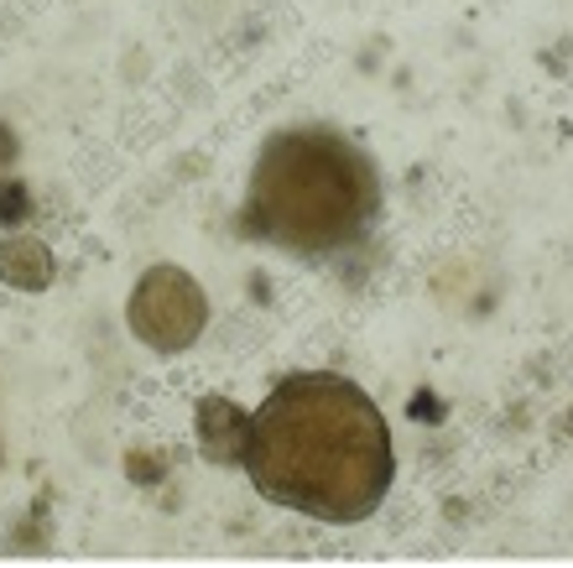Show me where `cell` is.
<instances>
[{"instance_id": "277c9868", "label": "cell", "mask_w": 573, "mask_h": 568, "mask_svg": "<svg viewBox=\"0 0 573 568\" xmlns=\"http://www.w3.org/2000/svg\"><path fill=\"white\" fill-rule=\"evenodd\" d=\"M251 428H256V412H245L240 402H230V396H203V402H198V449H203L209 465L245 470Z\"/></svg>"}, {"instance_id": "6da1fadb", "label": "cell", "mask_w": 573, "mask_h": 568, "mask_svg": "<svg viewBox=\"0 0 573 568\" xmlns=\"http://www.w3.org/2000/svg\"><path fill=\"white\" fill-rule=\"evenodd\" d=\"M245 474L282 511L329 527L365 522L396 474L386 412L339 371L282 375L256 407Z\"/></svg>"}, {"instance_id": "3957f363", "label": "cell", "mask_w": 573, "mask_h": 568, "mask_svg": "<svg viewBox=\"0 0 573 568\" xmlns=\"http://www.w3.org/2000/svg\"><path fill=\"white\" fill-rule=\"evenodd\" d=\"M125 324L136 334L146 350L157 354H178L188 350L203 324H209V297L183 266H152L141 272V282L131 287V308H125Z\"/></svg>"}, {"instance_id": "7a4b0ae2", "label": "cell", "mask_w": 573, "mask_h": 568, "mask_svg": "<svg viewBox=\"0 0 573 568\" xmlns=\"http://www.w3.org/2000/svg\"><path fill=\"white\" fill-rule=\"evenodd\" d=\"M381 215L376 162L323 125L277 131L256 152L245 188V236L297 255L355 245Z\"/></svg>"}]
</instances>
